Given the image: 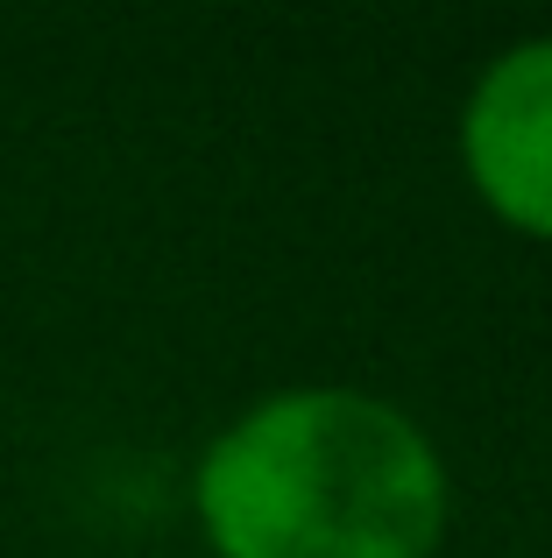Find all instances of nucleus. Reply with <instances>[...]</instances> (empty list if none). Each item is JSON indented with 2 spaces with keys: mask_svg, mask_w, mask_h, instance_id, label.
<instances>
[{
  "mask_svg": "<svg viewBox=\"0 0 552 558\" xmlns=\"http://www.w3.org/2000/svg\"><path fill=\"white\" fill-rule=\"evenodd\" d=\"M446 460L397 403L284 389L199 460V523L220 558H432Z\"/></svg>",
  "mask_w": 552,
  "mask_h": 558,
  "instance_id": "1",
  "label": "nucleus"
},
{
  "mask_svg": "<svg viewBox=\"0 0 552 558\" xmlns=\"http://www.w3.org/2000/svg\"><path fill=\"white\" fill-rule=\"evenodd\" d=\"M460 163L496 219L552 241V36L511 43L460 113Z\"/></svg>",
  "mask_w": 552,
  "mask_h": 558,
  "instance_id": "2",
  "label": "nucleus"
}]
</instances>
